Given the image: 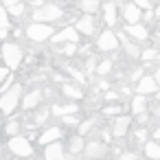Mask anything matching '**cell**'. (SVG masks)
Instances as JSON below:
<instances>
[{"label": "cell", "instance_id": "6da1fadb", "mask_svg": "<svg viewBox=\"0 0 160 160\" xmlns=\"http://www.w3.org/2000/svg\"><path fill=\"white\" fill-rule=\"evenodd\" d=\"M20 94H22V86H18V83L9 86L2 94H0V112H2V114H11L16 110V105H18Z\"/></svg>", "mask_w": 160, "mask_h": 160}, {"label": "cell", "instance_id": "7a4b0ae2", "mask_svg": "<svg viewBox=\"0 0 160 160\" xmlns=\"http://www.w3.org/2000/svg\"><path fill=\"white\" fill-rule=\"evenodd\" d=\"M0 57L5 59V64H7L9 70L11 68H18L22 64V48L18 44H13V42H5L2 44V55H0Z\"/></svg>", "mask_w": 160, "mask_h": 160}, {"label": "cell", "instance_id": "3957f363", "mask_svg": "<svg viewBox=\"0 0 160 160\" xmlns=\"http://www.w3.org/2000/svg\"><path fill=\"white\" fill-rule=\"evenodd\" d=\"M62 18V9L57 5H42L33 11V20L35 22H55Z\"/></svg>", "mask_w": 160, "mask_h": 160}, {"label": "cell", "instance_id": "277c9868", "mask_svg": "<svg viewBox=\"0 0 160 160\" xmlns=\"http://www.w3.org/2000/svg\"><path fill=\"white\" fill-rule=\"evenodd\" d=\"M27 35L31 42H44L53 35V29L48 24H42V22H33L29 29H27Z\"/></svg>", "mask_w": 160, "mask_h": 160}, {"label": "cell", "instance_id": "5b68a950", "mask_svg": "<svg viewBox=\"0 0 160 160\" xmlns=\"http://www.w3.org/2000/svg\"><path fill=\"white\" fill-rule=\"evenodd\" d=\"M9 149H11L16 156H22V158H27V156H31V153H33L31 142H29L24 136H20V134L11 136V140H9Z\"/></svg>", "mask_w": 160, "mask_h": 160}, {"label": "cell", "instance_id": "8992f818", "mask_svg": "<svg viewBox=\"0 0 160 160\" xmlns=\"http://www.w3.org/2000/svg\"><path fill=\"white\" fill-rule=\"evenodd\" d=\"M99 48L101 51H114L116 46H118V38L112 33V31H103L101 35H99Z\"/></svg>", "mask_w": 160, "mask_h": 160}, {"label": "cell", "instance_id": "52a82bcc", "mask_svg": "<svg viewBox=\"0 0 160 160\" xmlns=\"http://www.w3.org/2000/svg\"><path fill=\"white\" fill-rule=\"evenodd\" d=\"M142 97H147V94H156L158 92V83H156V79L153 77H142L140 81H138V88H136Z\"/></svg>", "mask_w": 160, "mask_h": 160}, {"label": "cell", "instance_id": "ba28073f", "mask_svg": "<svg viewBox=\"0 0 160 160\" xmlns=\"http://www.w3.org/2000/svg\"><path fill=\"white\" fill-rule=\"evenodd\" d=\"M77 40H79V33H77V29H72V27H68V29H64V31L55 33V38H53V42H55V44H64V42H77Z\"/></svg>", "mask_w": 160, "mask_h": 160}, {"label": "cell", "instance_id": "9c48e42d", "mask_svg": "<svg viewBox=\"0 0 160 160\" xmlns=\"http://www.w3.org/2000/svg\"><path fill=\"white\" fill-rule=\"evenodd\" d=\"M44 158H46V160H64V147H62L57 140L48 142V145H46V151H44Z\"/></svg>", "mask_w": 160, "mask_h": 160}, {"label": "cell", "instance_id": "30bf717a", "mask_svg": "<svg viewBox=\"0 0 160 160\" xmlns=\"http://www.w3.org/2000/svg\"><path fill=\"white\" fill-rule=\"evenodd\" d=\"M92 31H94V20H92V16H90V13L81 16V18L77 20V33H86V35H90Z\"/></svg>", "mask_w": 160, "mask_h": 160}, {"label": "cell", "instance_id": "8fae6325", "mask_svg": "<svg viewBox=\"0 0 160 160\" xmlns=\"http://www.w3.org/2000/svg\"><path fill=\"white\" fill-rule=\"evenodd\" d=\"M129 125H132V121H129L127 116H118V118H116V123H114V129H112V134H114L116 138H123V136L127 134Z\"/></svg>", "mask_w": 160, "mask_h": 160}, {"label": "cell", "instance_id": "7c38bea8", "mask_svg": "<svg viewBox=\"0 0 160 160\" xmlns=\"http://www.w3.org/2000/svg\"><path fill=\"white\" fill-rule=\"evenodd\" d=\"M123 16H125V20H127L129 24H134V22L140 20V9H138L134 2H129V5L123 7Z\"/></svg>", "mask_w": 160, "mask_h": 160}, {"label": "cell", "instance_id": "4fadbf2b", "mask_svg": "<svg viewBox=\"0 0 160 160\" xmlns=\"http://www.w3.org/2000/svg\"><path fill=\"white\" fill-rule=\"evenodd\" d=\"M125 33L132 35V38H136V40H140V42L147 40V29L140 27V24H136V22H134V24H127V27H125Z\"/></svg>", "mask_w": 160, "mask_h": 160}, {"label": "cell", "instance_id": "5bb4252c", "mask_svg": "<svg viewBox=\"0 0 160 160\" xmlns=\"http://www.w3.org/2000/svg\"><path fill=\"white\" fill-rule=\"evenodd\" d=\"M83 149H86L88 158H101L105 153V145L103 142H88V145H83Z\"/></svg>", "mask_w": 160, "mask_h": 160}, {"label": "cell", "instance_id": "9a60e30c", "mask_svg": "<svg viewBox=\"0 0 160 160\" xmlns=\"http://www.w3.org/2000/svg\"><path fill=\"white\" fill-rule=\"evenodd\" d=\"M59 136H62V129H59V127H51V129H46V132L40 136V145H48V142L57 140Z\"/></svg>", "mask_w": 160, "mask_h": 160}, {"label": "cell", "instance_id": "2e32d148", "mask_svg": "<svg viewBox=\"0 0 160 160\" xmlns=\"http://www.w3.org/2000/svg\"><path fill=\"white\" fill-rule=\"evenodd\" d=\"M103 16H105V24H108V27H114V24H116V5H114V2H108Z\"/></svg>", "mask_w": 160, "mask_h": 160}, {"label": "cell", "instance_id": "e0dca14e", "mask_svg": "<svg viewBox=\"0 0 160 160\" xmlns=\"http://www.w3.org/2000/svg\"><path fill=\"white\" fill-rule=\"evenodd\" d=\"M40 99H42V94H40V90H33V92H29L27 97H24V110H33L38 103H40Z\"/></svg>", "mask_w": 160, "mask_h": 160}, {"label": "cell", "instance_id": "ac0fdd59", "mask_svg": "<svg viewBox=\"0 0 160 160\" xmlns=\"http://www.w3.org/2000/svg\"><path fill=\"white\" fill-rule=\"evenodd\" d=\"M145 153L151 158V160H158L160 158V145L156 140H147L145 142Z\"/></svg>", "mask_w": 160, "mask_h": 160}, {"label": "cell", "instance_id": "d6986e66", "mask_svg": "<svg viewBox=\"0 0 160 160\" xmlns=\"http://www.w3.org/2000/svg\"><path fill=\"white\" fill-rule=\"evenodd\" d=\"M99 5H101L99 0H81V2H79V7H81L86 13H90V16L99 11Z\"/></svg>", "mask_w": 160, "mask_h": 160}, {"label": "cell", "instance_id": "ffe728a7", "mask_svg": "<svg viewBox=\"0 0 160 160\" xmlns=\"http://www.w3.org/2000/svg\"><path fill=\"white\" fill-rule=\"evenodd\" d=\"M79 108L75 105V103H70V105H55L53 108V114L55 116H64V114H75Z\"/></svg>", "mask_w": 160, "mask_h": 160}, {"label": "cell", "instance_id": "44dd1931", "mask_svg": "<svg viewBox=\"0 0 160 160\" xmlns=\"http://www.w3.org/2000/svg\"><path fill=\"white\" fill-rule=\"evenodd\" d=\"M62 92L66 94V97H70V99H81L83 97V92H81V88H77V86H62Z\"/></svg>", "mask_w": 160, "mask_h": 160}, {"label": "cell", "instance_id": "7402d4cb", "mask_svg": "<svg viewBox=\"0 0 160 160\" xmlns=\"http://www.w3.org/2000/svg\"><path fill=\"white\" fill-rule=\"evenodd\" d=\"M132 110H134L136 114H142V112H147V101H145V97H142V94H138V97L132 101Z\"/></svg>", "mask_w": 160, "mask_h": 160}, {"label": "cell", "instance_id": "603a6c76", "mask_svg": "<svg viewBox=\"0 0 160 160\" xmlns=\"http://www.w3.org/2000/svg\"><path fill=\"white\" fill-rule=\"evenodd\" d=\"M81 149H83V138L81 136H75L70 140V153H79Z\"/></svg>", "mask_w": 160, "mask_h": 160}, {"label": "cell", "instance_id": "cb8c5ba5", "mask_svg": "<svg viewBox=\"0 0 160 160\" xmlns=\"http://www.w3.org/2000/svg\"><path fill=\"white\" fill-rule=\"evenodd\" d=\"M7 13H13V16H22V13H24V5H22L20 0H18V2H13L11 7H7Z\"/></svg>", "mask_w": 160, "mask_h": 160}, {"label": "cell", "instance_id": "d4e9b609", "mask_svg": "<svg viewBox=\"0 0 160 160\" xmlns=\"http://www.w3.org/2000/svg\"><path fill=\"white\" fill-rule=\"evenodd\" d=\"M121 40H123V44H125V51H127V53H129L132 57H138V55H140V51H138V48H136L134 44H129V42L125 40V33L121 35Z\"/></svg>", "mask_w": 160, "mask_h": 160}, {"label": "cell", "instance_id": "484cf974", "mask_svg": "<svg viewBox=\"0 0 160 160\" xmlns=\"http://www.w3.org/2000/svg\"><path fill=\"white\" fill-rule=\"evenodd\" d=\"M92 125H94V121L90 118V121H83L81 125H79V136H83V134H88L90 129H92Z\"/></svg>", "mask_w": 160, "mask_h": 160}, {"label": "cell", "instance_id": "4316f807", "mask_svg": "<svg viewBox=\"0 0 160 160\" xmlns=\"http://www.w3.org/2000/svg\"><path fill=\"white\" fill-rule=\"evenodd\" d=\"M140 57H142L145 62H153V59L158 57V53H156L153 48H149V51H142V53H140Z\"/></svg>", "mask_w": 160, "mask_h": 160}, {"label": "cell", "instance_id": "83f0119b", "mask_svg": "<svg viewBox=\"0 0 160 160\" xmlns=\"http://www.w3.org/2000/svg\"><path fill=\"white\" fill-rule=\"evenodd\" d=\"M7 134H9V136H16V134H20V123L11 121V123L7 125Z\"/></svg>", "mask_w": 160, "mask_h": 160}, {"label": "cell", "instance_id": "f1b7e54d", "mask_svg": "<svg viewBox=\"0 0 160 160\" xmlns=\"http://www.w3.org/2000/svg\"><path fill=\"white\" fill-rule=\"evenodd\" d=\"M0 27H9V13L2 7H0Z\"/></svg>", "mask_w": 160, "mask_h": 160}, {"label": "cell", "instance_id": "f546056e", "mask_svg": "<svg viewBox=\"0 0 160 160\" xmlns=\"http://www.w3.org/2000/svg\"><path fill=\"white\" fill-rule=\"evenodd\" d=\"M110 70H112V64H110V62H103V64H99V68H97L99 75H108Z\"/></svg>", "mask_w": 160, "mask_h": 160}, {"label": "cell", "instance_id": "4dcf8cb0", "mask_svg": "<svg viewBox=\"0 0 160 160\" xmlns=\"http://www.w3.org/2000/svg\"><path fill=\"white\" fill-rule=\"evenodd\" d=\"M75 51H77V46H75V42H66V48H64V53H66V55H72Z\"/></svg>", "mask_w": 160, "mask_h": 160}, {"label": "cell", "instance_id": "1f68e13d", "mask_svg": "<svg viewBox=\"0 0 160 160\" xmlns=\"http://www.w3.org/2000/svg\"><path fill=\"white\" fill-rule=\"evenodd\" d=\"M64 123H66V125H75V123H77V116H75V114H64Z\"/></svg>", "mask_w": 160, "mask_h": 160}, {"label": "cell", "instance_id": "d6a6232c", "mask_svg": "<svg viewBox=\"0 0 160 160\" xmlns=\"http://www.w3.org/2000/svg\"><path fill=\"white\" fill-rule=\"evenodd\" d=\"M136 138H138L140 142H145V140H147V129H145V127H140V129L136 132Z\"/></svg>", "mask_w": 160, "mask_h": 160}, {"label": "cell", "instance_id": "836d02e7", "mask_svg": "<svg viewBox=\"0 0 160 160\" xmlns=\"http://www.w3.org/2000/svg\"><path fill=\"white\" fill-rule=\"evenodd\" d=\"M103 112H105V114H118V112H121V108H118V105H108Z\"/></svg>", "mask_w": 160, "mask_h": 160}, {"label": "cell", "instance_id": "e575fe53", "mask_svg": "<svg viewBox=\"0 0 160 160\" xmlns=\"http://www.w3.org/2000/svg\"><path fill=\"white\" fill-rule=\"evenodd\" d=\"M70 75H72L79 83H83V81H86V79H83V72H79V70H70Z\"/></svg>", "mask_w": 160, "mask_h": 160}, {"label": "cell", "instance_id": "d590c367", "mask_svg": "<svg viewBox=\"0 0 160 160\" xmlns=\"http://www.w3.org/2000/svg\"><path fill=\"white\" fill-rule=\"evenodd\" d=\"M46 116H48V110H42L40 114H35V123H42V121H44Z\"/></svg>", "mask_w": 160, "mask_h": 160}, {"label": "cell", "instance_id": "8d00e7d4", "mask_svg": "<svg viewBox=\"0 0 160 160\" xmlns=\"http://www.w3.org/2000/svg\"><path fill=\"white\" fill-rule=\"evenodd\" d=\"M134 5H136L138 9H140V7H142V9H149V7H151V5H149V0H136Z\"/></svg>", "mask_w": 160, "mask_h": 160}, {"label": "cell", "instance_id": "74e56055", "mask_svg": "<svg viewBox=\"0 0 160 160\" xmlns=\"http://www.w3.org/2000/svg\"><path fill=\"white\" fill-rule=\"evenodd\" d=\"M86 70H88V75H90V72L94 70V57H90V59L86 62Z\"/></svg>", "mask_w": 160, "mask_h": 160}, {"label": "cell", "instance_id": "f35d334b", "mask_svg": "<svg viewBox=\"0 0 160 160\" xmlns=\"http://www.w3.org/2000/svg\"><path fill=\"white\" fill-rule=\"evenodd\" d=\"M7 75H9V68H7V66H5V68L0 66V83L5 81V77H7Z\"/></svg>", "mask_w": 160, "mask_h": 160}, {"label": "cell", "instance_id": "ab89813d", "mask_svg": "<svg viewBox=\"0 0 160 160\" xmlns=\"http://www.w3.org/2000/svg\"><path fill=\"white\" fill-rule=\"evenodd\" d=\"M7 35H9L7 27H0V42H2V40H7Z\"/></svg>", "mask_w": 160, "mask_h": 160}, {"label": "cell", "instance_id": "60d3db41", "mask_svg": "<svg viewBox=\"0 0 160 160\" xmlns=\"http://www.w3.org/2000/svg\"><path fill=\"white\" fill-rule=\"evenodd\" d=\"M118 160H136V153H123Z\"/></svg>", "mask_w": 160, "mask_h": 160}, {"label": "cell", "instance_id": "b9f144b4", "mask_svg": "<svg viewBox=\"0 0 160 160\" xmlns=\"http://www.w3.org/2000/svg\"><path fill=\"white\" fill-rule=\"evenodd\" d=\"M105 99H116V92H105Z\"/></svg>", "mask_w": 160, "mask_h": 160}, {"label": "cell", "instance_id": "7bdbcfd3", "mask_svg": "<svg viewBox=\"0 0 160 160\" xmlns=\"http://www.w3.org/2000/svg\"><path fill=\"white\" fill-rule=\"evenodd\" d=\"M149 2H156V0H149Z\"/></svg>", "mask_w": 160, "mask_h": 160}, {"label": "cell", "instance_id": "ee69618b", "mask_svg": "<svg viewBox=\"0 0 160 160\" xmlns=\"http://www.w3.org/2000/svg\"><path fill=\"white\" fill-rule=\"evenodd\" d=\"M88 160H94V158H88Z\"/></svg>", "mask_w": 160, "mask_h": 160}]
</instances>
